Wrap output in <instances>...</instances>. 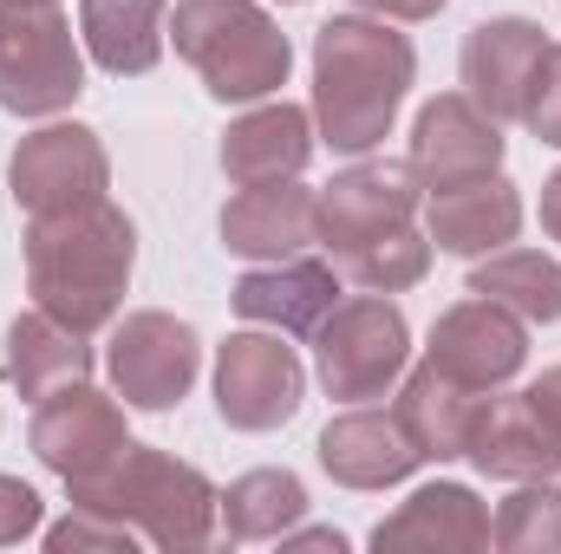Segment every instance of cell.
Returning <instances> with one entry per match:
<instances>
[{
    "instance_id": "obj_1",
    "label": "cell",
    "mask_w": 561,
    "mask_h": 554,
    "mask_svg": "<svg viewBox=\"0 0 561 554\" xmlns=\"http://www.w3.org/2000/svg\"><path fill=\"white\" fill-rule=\"evenodd\" d=\"M419 79V53L373 13H333L313 33V125L340 157L379 150Z\"/></svg>"
},
{
    "instance_id": "obj_2",
    "label": "cell",
    "mask_w": 561,
    "mask_h": 554,
    "mask_svg": "<svg viewBox=\"0 0 561 554\" xmlns=\"http://www.w3.org/2000/svg\"><path fill=\"white\" fill-rule=\"evenodd\" d=\"M138 268V229L118 203H85L72 216H26V293L72 333H105Z\"/></svg>"
},
{
    "instance_id": "obj_3",
    "label": "cell",
    "mask_w": 561,
    "mask_h": 554,
    "mask_svg": "<svg viewBox=\"0 0 561 554\" xmlns=\"http://www.w3.org/2000/svg\"><path fill=\"white\" fill-rule=\"evenodd\" d=\"M66 489H72V503L131 522L150 549L170 554L203 549L216 535V516H222V489L196 463H183L170 450H150V443H125V457L112 470H99L85 483H66Z\"/></svg>"
},
{
    "instance_id": "obj_4",
    "label": "cell",
    "mask_w": 561,
    "mask_h": 554,
    "mask_svg": "<svg viewBox=\"0 0 561 554\" xmlns=\"http://www.w3.org/2000/svg\"><path fill=\"white\" fill-rule=\"evenodd\" d=\"M176 53L196 66L203 92L222 105H255L275 99L294 72V46L275 26L268 7L255 0H176L170 13Z\"/></svg>"
},
{
    "instance_id": "obj_5",
    "label": "cell",
    "mask_w": 561,
    "mask_h": 554,
    "mask_svg": "<svg viewBox=\"0 0 561 554\" xmlns=\"http://www.w3.org/2000/svg\"><path fill=\"white\" fill-rule=\"evenodd\" d=\"M85 92V53L59 0H0V112L59 118Z\"/></svg>"
},
{
    "instance_id": "obj_6",
    "label": "cell",
    "mask_w": 561,
    "mask_h": 554,
    "mask_svg": "<svg viewBox=\"0 0 561 554\" xmlns=\"http://www.w3.org/2000/svg\"><path fill=\"white\" fill-rule=\"evenodd\" d=\"M405 359H412V326H405L399 300H386V293H353L313 326V372H320L327 399H340V405L386 399L405 379Z\"/></svg>"
},
{
    "instance_id": "obj_7",
    "label": "cell",
    "mask_w": 561,
    "mask_h": 554,
    "mask_svg": "<svg viewBox=\"0 0 561 554\" xmlns=\"http://www.w3.org/2000/svg\"><path fill=\"white\" fill-rule=\"evenodd\" d=\"M105 372H112V385H118V399H125L131 412H170V405H183V392L196 385L203 346H196L190 320L144 307V313L112 320Z\"/></svg>"
},
{
    "instance_id": "obj_8",
    "label": "cell",
    "mask_w": 561,
    "mask_h": 554,
    "mask_svg": "<svg viewBox=\"0 0 561 554\" xmlns=\"http://www.w3.org/2000/svg\"><path fill=\"white\" fill-rule=\"evenodd\" d=\"M7 176H13V203L26 216H72L85 203H105L112 157L92 125H39L33 138H20Z\"/></svg>"
},
{
    "instance_id": "obj_9",
    "label": "cell",
    "mask_w": 561,
    "mask_h": 554,
    "mask_svg": "<svg viewBox=\"0 0 561 554\" xmlns=\"http://www.w3.org/2000/svg\"><path fill=\"white\" fill-rule=\"evenodd\" d=\"M307 399V372L280 333H229L216 346V412L229 430H280Z\"/></svg>"
},
{
    "instance_id": "obj_10",
    "label": "cell",
    "mask_w": 561,
    "mask_h": 554,
    "mask_svg": "<svg viewBox=\"0 0 561 554\" xmlns=\"http://www.w3.org/2000/svg\"><path fill=\"white\" fill-rule=\"evenodd\" d=\"M523 359H529L523 320H516L503 300H483V293L444 307L437 326H431V346H424V366H437L444 379H457V385H470V392L510 385V379L523 372Z\"/></svg>"
},
{
    "instance_id": "obj_11",
    "label": "cell",
    "mask_w": 561,
    "mask_h": 554,
    "mask_svg": "<svg viewBox=\"0 0 561 554\" xmlns=\"http://www.w3.org/2000/svg\"><path fill=\"white\" fill-rule=\"evenodd\" d=\"M26 443H33V457L53 476L85 483V476H99V470H112L125 457L131 430H125V405L118 399H105V392H92L79 379V385H59L53 399H39Z\"/></svg>"
},
{
    "instance_id": "obj_12",
    "label": "cell",
    "mask_w": 561,
    "mask_h": 554,
    "mask_svg": "<svg viewBox=\"0 0 561 554\" xmlns=\"http://www.w3.org/2000/svg\"><path fill=\"white\" fill-rule=\"evenodd\" d=\"M419 203H424V183H419L412 163H392V157L353 163V170H340V176L320 189V242H327L333 262H340V255H353V249H366V242L405 229V222L419 216Z\"/></svg>"
},
{
    "instance_id": "obj_13",
    "label": "cell",
    "mask_w": 561,
    "mask_h": 554,
    "mask_svg": "<svg viewBox=\"0 0 561 554\" xmlns=\"http://www.w3.org/2000/svg\"><path fill=\"white\" fill-rule=\"evenodd\" d=\"M424 189H450L470 176L503 170V125L470 99V92H437L412 125V157Z\"/></svg>"
},
{
    "instance_id": "obj_14",
    "label": "cell",
    "mask_w": 561,
    "mask_h": 554,
    "mask_svg": "<svg viewBox=\"0 0 561 554\" xmlns=\"http://www.w3.org/2000/svg\"><path fill=\"white\" fill-rule=\"evenodd\" d=\"M313 242H320V189H307L300 176L249 183L222 209V249L242 262H287Z\"/></svg>"
},
{
    "instance_id": "obj_15",
    "label": "cell",
    "mask_w": 561,
    "mask_h": 554,
    "mask_svg": "<svg viewBox=\"0 0 561 554\" xmlns=\"http://www.w3.org/2000/svg\"><path fill=\"white\" fill-rule=\"evenodd\" d=\"M542 53H549V33H542L536 20H523V13L483 20V26H470L463 59H457L463 92H470L496 125H510V118H523V92H529Z\"/></svg>"
},
{
    "instance_id": "obj_16",
    "label": "cell",
    "mask_w": 561,
    "mask_h": 554,
    "mask_svg": "<svg viewBox=\"0 0 561 554\" xmlns=\"http://www.w3.org/2000/svg\"><path fill=\"white\" fill-rule=\"evenodd\" d=\"M419 443L405 437V424L392 412H373V405H353L320 430V470L340 483V489H392L419 470Z\"/></svg>"
},
{
    "instance_id": "obj_17",
    "label": "cell",
    "mask_w": 561,
    "mask_h": 554,
    "mask_svg": "<svg viewBox=\"0 0 561 554\" xmlns=\"http://www.w3.org/2000/svg\"><path fill=\"white\" fill-rule=\"evenodd\" d=\"M523 229V189L490 170V176H470V183H450V189H431V249L437 255H496L510 249Z\"/></svg>"
},
{
    "instance_id": "obj_18",
    "label": "cell",
    "mask_w": 561,
    "mask_h": 554,
    "mask_svg": "<svg viewBox=\"0 0 561 554\" xmlns=\"http://www.w3.org/2000/svg\"><path fill=\"white\" fill-rule=\"evenodd\" d=\"M379 554H483L490 549V509L463 483H424L399 516L373 529Z\"/></svg>"
},
{
    "instance_id": "obj_19",
    "label": "cell",
    "mask_w": 561,
    "mask_h": 554,
    "mask_svg": "<svg viewBox=\"0 0 561 554\" xmlns=\"http://www.w3.org/2000/svg\"><path fill=\"white\" fill-rule=\"evenodd\" d=\"M463 457L496 483H549L561 476V437L536 417L529 399H483L470 417Z\"/></svg>"
},
{
    "instance_id": "obj_20",
    "label": "cell",
    "mask_w": 561,
    "mask_h": 554,
    "mask_svg": "<svg viewBox=\"0 0 561 554\" xmlns=\"http://www.w3.org/2000/svg\"><path fill=\"white\" fill-rule=\"evenodd\" d=\"M229 307L255 326H275V333H313L333 307H340V275L327 262H307V255H287L275 268H249V275L229 287Z\"/></svg>"
},
{
    "instance_id": "obj_21",
    "label": "cell",
    "mask_w": 561,
    "mask_h": 554,
    "mask_svg": "<svg viewBox=\"0 0 561 554\" xmlns=\"http://www.w3.org/2000/svg\"><path fill=\"white\" fill-rule=\"evenodd\" d=\"M313 157V112L268 99L255 112H242L229 131H222V176L236 189L249 183H280V176H300Z\"/></svg>"
},
{
    "instance_id": "obj_22",
    "label": "cell",
    "mask_w": 561,
    "mask_h": 554,
    "mask_svg": "<svg viewBox=\"0 0 561 554\" xmlns=\"http://www.w3.org/2000/svg\"><path fill=\"white\" fill-rule=\"evenodd\" d=\"M0 372H7V385H13L20 399L39 405V399H53L59 385L92 379V346H85V333H72V326H59L46 307H33V313H20V320L7 326Z\"/></svg>"
},
{
    "instance_id": "obj_23",
    "label": "cell",
    "mask_w": 561,
    "mask_h": 554,
    "mask_svg": "<svg viewBox=\"0 0 561 554\" xmlns=\"http://www.w3.org/2000/svg\"><path fill=\"white\" fill-rule=\"evenodd\" d=\"M170 0H79V33H85V53L99 59V72L112 79H138L163 59V26Z\"/></svg>"
},
{
    "instance_id": "obj_24",
    "label": "cell",
    "mask_w": 561,
    "mask_h": 554,
    "mask_svg": "<svg viewBox=\"0 0 561 554\" xmlns=\"http://www.w3.org/2000/svg\"><path fill=\"white\" fill-rule=\"evenodd\" d=\"M477 405H483V392H470V385L444 379L437 366H419V372H405L392 417L405 424V437L419 443L424 463H457V457H463V437H470Z\"/></svg>"
},
{
    "instance_id": "obj_25",
    "label": "cell",
    "mask_w": 561,
    "mask_h": 554,
    "mask_svg": "<svg viewBox=\"0 0 561 554\" xmlns=\"http://www.w3.org/2000/svg\"><path fill=\"white\" fill-rule=\"evenodd\" d=\"M470 293L503 300L523 326H549V320H561V262L556 255H536V249H496V255H477V268H470Z\"/></svg>"
},
{
    "instance_id": "obj_26",
    "label": "cell",
    "mask_w": 561,
    "mask_h": 554,
    "mask_svg": "<svg viewBox=\"0 0 561 554\" xmlns=\"http://www.w3.org/2000/svg\"><path fill=\"white\" fill-rule=\"evenodd\" d=\"M307 516V489L294 470H249L222 489V522L236 542H280Z\"/></svg>"
},
{
    "instance_id": "obj_27",
    "label": "cell",
    "mask_w": 561,
    "mask_h": 554,
    "mask_svg": "<svg viewBox=\"0 0 561 554\" xmlns=\"http://www.w3.org/2000/svg\"><path fill=\"white\" fill-rule=\"evenodd\" d=\"M340 268L359 280L366 293H405V287H419V280L431 275V235H419V229L405 222V229H392V235H379V242L340 255Z\"/></svg>"
},
{
    "instance_id": "obj_28",
    "label": "cell",
    "mask_w": 561,
    "mask_h": 554,
    "mask_svg": "<svg viewBox=\"0 0 561 554\" xmlns=\"http://www.w3.org/2000/svg\"><path fill=\"white\" fill-rule=\"evenodd\" d=\"M490 542L510 549V554H561V489H556V476H549V483H523V489L496 509Z\"/></svg>"
},
{
    "instance_id": "obj_29",
    "label": "cell",
    "mask_w": 561,
    "mask_h": 554,
    "mask_svg": "<svg viewBox=\"0 0 561 554\" xmlns=\"http://www.w3.org/2000/svg\"><path fill=\"white\" fill-rule=\"evenodd\" d=\"M144 535L138 529H131V522H118V516H105V509H85V503H72V516H66V522H53V529H46V549L53 554H85V549H138Z\"/></svg>"
},
{
    "instance_id": "obj_30",
    "label": "cell",
    "mask_w": 561,
    "mask_h": 554,
    "mask_svg": "<svg viewBox=\"0 0 561 554\" xmlns=\"http://www.w3.org/2000/svg\"><path fill=\"white\" fill-rule=\"evenodd\" d=\"M523 125H529V138L561 150V39H549V53L536 59V79L523 92Z\"/></svg>"
},
{
    "instance_id": "obj_31",
    "label": "cell",
    "mask_w": 561,
    "mask_h": 554,
    "mask_svg": "<svg viewBox=\"0 0 561 554\" xmlns=\"http://www.w3.org/2000/svg\"><path fill=\"white\" fill-rule=\"evenodd\" d=\"M39 496H33V483H20V476H0V549H13V542H26V535H39Z\"/></svg>"
},
{
    "instance_id": "obj_32",
    "label": "cell",
    "mask_w": 561,
    "mask_h": 554,
    "mask_svg": "<svg viewBox=\"0 0 561 554\" xmlns=\"http://www.w3.org/2000/svg\"><path fill=\"white\" fill-rule=\"evenodd\" d=\"M523 399H529V405H536V417H542V424L561 437V366H549V372H542Z\"/></svg>"
},
{
    "instance_id": "obj_33",
    "label": "cell",
    "mask_w": 561,
    "mask_h": 554,
    "mask_svg": "<svg viewBox=\"0 0 561 554\" xmlns=\"http://www.w3.org/2000/svg\"><path fill=\"white\" fill-rule=\"evenodd\" d=\"M353 7H366L379 20H431V13H444V0H353Z\"/></svg>"
},
{
    "instance_id": "obj_34",
    "label": "cell",
    "mask_w": 561,
    "mask_h": 554,
    "mask_svg": "<svg viewBox=\"0 0 561 554\" xmlns=\"http://www.w3.org/2000/svg\"><path fill=\"white\" fill-rule=\"evenodd\" d=\"M280 542H287V549H346V535H340V529H300V535H294V529H287V535H280Z\"/></svg>"
},
{
    "instance_id": "obj_35",
    "label": "cell",
    "mask_w": 561,
    "mask_h": 554,
    "mask_svg": "<svg viewBox=\"0 0 561 554\" xmlns=\"http://www.w3.org/2000/svg\"><path fill=\"white\" fill-rule=\"evenodd\" d=\"M542 229H549V235L561 242V170L549 176V183H542Z\"/></svg>"
},
{
    "instance_id": "obj_36",
    "label": "cell",
    "mask_w": 561,
    "mask_h": 554,
    "mask_svg": "<svg viewBox=\"0 0 561 554\" xmlns=\"http://www.w3.org/2000/svg\"><path fill=\"white\" fill-rule=\"evenodd\" d=\"M280 7H300V0H280Z\"/></svg>"
}]
</instances>
